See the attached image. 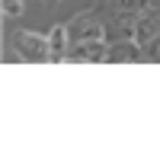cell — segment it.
Wrapping results in <instances>:
<instances>
[{
	"instance_id": "cell-1",
	"label": "cell",
	"mask_w": 160,
	"mask_h": 160,
	"mask_svg": "<svg viewBox=\"0 0 160 160\" xmlns=\"http://www.w3.org/2000/svg\"><path fill=\"white\" fill-rule=\"evenodd\" d=\"M13 48L16 55L29 64H45L51 61V48H48V35H35V32H13Z\"/></svg>"
},
{
	"instance_id": "cell-2",
	"label": "cell",
	"mask_w": 160,
	"mask_h": 160,
	"mask_svg": "<svg viewBox=\"0 0 160 160\" xmlns=\"http://www.w3.org/2000/svg\"><path fill=\"white\" fill-rule=\"evenodd\" d=\"M157 35H160V7H151L148 3L135 16V22H131V38H135L141 48H148Z\"/></svg>"
},
{
	"instance_id": "cell-3",
	"label": "cell",
	"mask_w": 160,
	"mask_h": 160,
	"mask_svg": "<svg viewBox=\"0 0 160 160\" xmlns=\"http://www.w3.org/2000/svg\"><path fill=\"white\" fill-rule=\"evenodd\" d=\"M68 35H71V45L74 42H90V38H102V22L90 13H80L68 22Z\"/></svg>"
},
{
	"instance_id": "cell-4",
	"label": "cell",
	"mask_w": 160,
	"mask_h": 160,
	"mask_svg": "<svg viewBox=\"0 0 160 160\" xmlns=\"http://www.w3.org/2000/svg\"><path fill=\"white\" fill-rule=\"evenodd\" d=\"M109 55L106 38H90V42H74L68 51V61H87V64H99Z\"/></svg>"
},
{
	"instance_id": "cell-5",
	"label": "cell",
	"mask_w": 160,
	"mask_h": 160,
	"mask_svg": "<svg viewBox=\"0 0 160 160\" xmlns=\"http://www.w3.org/2000/svg\"><path fill=\"white\" fill-rule=\"evenodd\" d=\"M48 48H51V61H68V51H71V35H68V26H51L48 32Z\"/></svg>"
},
{
	"instance_id": "cell-6",
	"label": "cell",
	"mask_w": 160,
	"mask_h": 160,
	"mask_svg": "<svg viewBox=\"0 0 160 160\" xmlns=\"http://www.w3.org/2000/svg\"><path fill=\"white\" fill-rule=\"evenodd\" d=\"M141 45L135 42V38H128V42H115L109 45V55H106V61L109 64H122V61H138L141 58Z\"/></svg>"
},
{
	"instance_id": "cell-7",
	"label": "cell",
	"mask_w": 160,
	"mask_h": 160,
	"mask_svg": "<svg viewBox=\"0 0 160 160\" xmlns=\"http://www.w3.org/2000/svg\"><path fill=\"white\" fill-rule=\"evenodd\" d=\"M109 3H112V10L118 16H122V13L125 16H138V13L148 7V0H109Z\"/></svg>"
},
{
	"instance_id": "cell-8",
	"label": "cell",
	"mask_w": 160,
	"mask_h": 160,
	"mask_svg": "<svg viewBox=\"0 0 160 160\" xmlns=\"http://www.w3.org/2000/svg\"><path fill=\"white\" fill-rule=\"evenodd\" d=\"M3 3V16H22V0H0Z\"/></svg>"
},
{
	"instance_id": "cell-9",
	"label": "cell",
	"mask_w": 160,
	"mask_h": 160,
	"mask_svg": "<svg viewBox=\"0 0 160 160\" xmlns=\"http://www.w3.org/2000/svg\"><path fill=\"white\" fill-rule=\"evenodd\" d=\"M144 51H148V55H151V58H154V61L160 64V35H157V38H154V42H151L148 48H144Z\"/></svg>"
}]
</instances>
